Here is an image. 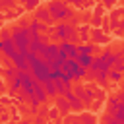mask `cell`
<instances>
[{"label": "cell", "mask_w": 124, "mask_h": 124, "mask_svg": "<svg viewBox=\"0 0 124 124\" xmlns=\"http://www.w3.org/2000/svg\"><path fill=\"white\" fill-rule=\"evenodd\" d=\"M58 46L68 54V58H76V56H78V43H72V41H60Z\"/></svg>", "instance_id": "8fae6325"}, {"label": "cell", "mask_w": 124, "mask_h": 124, "mask_svg": "<svg viewBox=\"0 0 124 124\" xmlns=\"http://www.w3.org/2000/svg\"><path fill=\"white\" fill-rule=\"evenodd\" d=\"M89 31H91V25H87V23L79 25V27H78V37H79V41H87V39H89Z\"/></svg>", "instance_id": "d6986e66"}, {"label": "cell", "mask_w": 124, "mask_h": 124, "mask_svg": "<svg viewBox=\"0 0 124 124\" xmlns=\"http://www.w3.org/2000/svg\"><path fill=\"white\" fill-rule=\"evenodd\" d=\"M27 27H14L12 29V41H14L16 48H17V52H23V50L29 48V33H27Z\"/></svg>", "instance_id": "277c9868"}, {"label": "cell", "mask_w": 124, "mask_h": 124, "mask_svg": "<svg viewBox=\"0 0 124 124\" xmlns=\"http://www.w3.org/2000/svg\"><path fill=\"white\" fill-rule=\"evenodd\" d=\"M16 8V0H0V10H12Z\"/></svg>", "instance_id": "4316f807"}, {"label": "cell", "mask_w": 124, "mask_h": 124, "mask_svg": "<svg viewBox=\"0 0 124 124\" xmlns=\"http://www.w3.org/2000/svg\"><path fill=\"white\" fill-rule=\"evenodd\" d=\"M78 122H87V124H91V122H95V116H91V114H81V116H78Z\"/></svg>", "instance_id": "f1b7e54d"}, {"label": "cell", "mask_w": 124, "mask_h": 124, "mask_svg": "<svg viewBox=\"0 0 124 124\" xmlns=\"http://www.w3.org/2000/svg\"><path fill=\"white\" fill-rule=\"evenodd\" d=\"M12 64L17 68V70H21V72H31V64L25 60V56H23V52H17L14 58H12Z\"/></svg>", "instance_id": "30bf717a"}, {"label": "cell", "mask_w": 124, "mask_h": 124, "mask_svg": "<svg viewBox=\"0 0 124 124\" xmlns=\"http://www.w3.org/2000/svg\"><path fill=\"white\" fill-rule=\"evenodd\" d=\"M124 14V8H118V10H114L112 14H110V31L112 29H116V25H118V21H120V16Z\"/></svg>", "instance_id": "9a60e30c"}, {"label": "cell", "mask_w": 124, "mask_h": 124, "mask_svg": "<svg viewBox=\"0 0 124 124\" xmlns=\"http://www.w3.org/2000/svg\"><path fill=\"white\" fill-rule=\"evenodd\" d=\"M89 39L93 41V45H105V43H108V37L103 35V29H101V27H91Z\"/></svg>", "instance_id": "9c48e42d"}, {"label": "cell", "mask_w": 124, "mask_h": 124, "mask_svg": "<svg viewBox=\"0 0 124 124\" xmlns=\"http://www.w3.org/2000/svg\"><path fill=\"white\" fill-rule=\"evenodd\" d=\"M112 114H114V118H116V122H118V124H124V105H120Z\"/></svg>", "instance_id": "d4e9b609"}, {"label": "cell", "mask_w": 124, "mask_h": 124, "mask_svg": "<svg viewBox=\"0 0 124 124\" xmlns=\"http://www.w3.org/2000/svg\"><path fill=\"white\" fill-rule=\"evenodd\" d=\"M122 4H124V0H122Z\"/></svg>", "instance_id": "74e56055"}, {"label": "cell", "mask_w": 124, "mask_h": 124, "mask_svg": "<svg viewBox=\"0 0 124 124\" xmlns=\"http://www.w3.org/2000/svg\"><path fill=\"white\" fill-rule=\"evenodd\" d=\"M2 76H4V78H6L8 81H12V79H16V78L19 76V70H17V68H16V66H14L12 62H10V66L2 70Z\"/></svg>", "instance_id": "5bb4252c"}, {"label": "cell", "mask_w": 124, "mask_h": 124, "mask_svg": "<svg viewBox=\"0 0 124 124\" xmlns=\"http://www.w3.org/2000/svg\"><path fill=\"white\" fill-rule=\"evenodd\" d=\"M0 54H2V50H0Z\"/></svg>", "instance_id": "f35d334b"}, {"label": "cell", "mask_w": 124, "mask_h": 124, "mask_svg": "<svg viewBox=\"0 0 124 124\" xmlns=\"http://www.w3.org/2000/svg\"><path fill=\"white\" fill-rule=\"evenodd\" d=\"M52 39H58V41H72V43H79V37H78V27L70 21H58L56 25L48 27Z\"/></svg>", "instance_id": "6da1fadb"}, {"label": "cell", "mask_w": 124, "mask_h": 124, "mask_svg": "<svg viewBox=\"0 0 124 124\" xmlns=\"http://www.w3.org/2000/svg\"><path fill=\"white\" fill-rule=\"evenodd\" d=\"M60 70L62 72H66L70 78H72V81H79V79H83V78H87V68H83L76 58H66L62 64H60Z\"/></svg>", "instance_id": "3957f363"}, {"label": "cell", "mask_w": 124, "mask_h": 124, "mask_svg": "<svg viewBox=\"0 0 124 124\" xmlns=\"http://www.w3.org/2000/svg\"><path fill=\"white\" fill-rule=\"evenodd\" d=\"M33 95H35V99L39 101V105L46 103V99H48V95H46V91H45L43 81H39V79H35V78H33Z\"/></svg>", "instance_id": "8992f818"}, {"label": "cell", "mask_w": 124, "mask_h": 124, "mask_svg": "<svg viewBox=\"0 0 124 124\" xmlns=\"http://www.w3.org/2000/svg\"><path fill=\"white\" fill-rule=\"evenodd\" d=\"M31 76H33L35 79H39V81H45V79L50 78V66L39 56V58L31 64Z\"/></svg>", "instance_id": "5b68a950"}, {"label": "cell", "mask_w": 124, "mask_h": 124, "mask_svg": "<svg viewBox=\"0 0 124 124\" xmlns=\"http://www.w3.org/2000/svg\"><path fill=\"white\" fill-rule=\"evenodd\" d=\"M19 89H21V78L17 76L16 79H12V81H10V89H8V93H10V95H17V91H19Z\"/></svg>", "instance_id": "44dd1931"}, {"label": "cell", "mask_w": 124, "mask_h": 124, "mask_svg": "<svg viewBox=\"0 0 124 124\" xmlns=\"http://www.w3.org/2000/svg\"><path fill=\"white\" fill-rule=\"evenodd\" d=\"M103 12H105V6H103V4L95 6V16H103Z\"/></svg>", "instance_id": "d6a6232c"}, {"label": "cell", "mask_w": 124, "mask_h": 124, "mask_svg": "<svg viewBox=\"0 0 124 124\" xmlns=\"http://www.w3.org/2000/svg\"><path fill=\"white\" fill-rule=\"evenodd\" d=\"M122 91H124V83H122Z\"/></svg>", "instance_id": "8d00e7d4"}, {"label": "cell", "mask_w": 124, "mask_h": 124, "mask_svg": "<svg viewBox=\"0 0 124 124\" xmlns=\"http://www.w3.org/2000/svg\"><path fill=\"white\" fill-rule=\"evenodd\" d=\"M52 81H54V85H56L58 95H66V93L72 91V87H74L72 81H64V79H52Z\"/></svg>", "instance_id": "4fadbf2b"}, {"label": "cell", "mask_w": 124, "mask_h": 124, "mask_svg": "<svg viewBox=\"0 0 124 124\" xmlns=\"http://www.w3.org/2000/svg\"><path fill=\"white\" fill-rule=\"evenodd\" d=\"M124 33V17L118 21V25H116V35H122Z\"/></svg>", "instance_id": "1f68e13d"}, {"label": "cell", "mask_w": 124, "mask_h": 124, "mask_svg": "<svg viewBox=\"0 0 124 124\" xmlns=\"http://www.w3.org/2000/svg\"><path fill=\"white\" fill-rule=\"evenodd\" d=\"M66 99H68V103H70V108L72 110H76V112H79V110H83L85 108V105H83V101L74 93V91H68L66 95H64Z\"/></svg>", "instance_id": "ba28073f"}, {"label": "cell", "mask_w": 124, "mask_h": 124, "mask_svg": "<svg viewBox=\"0 0 124 124\" xmlns=\"http://www.w3.org/2000/svg\"><path fill=\"white\" fill-rule=\"evenodd\" d=\"M122 76H124V74H122V72H118L116 68H110V70H108V74H107V78H108L110 81H120V79H122Z\"/></svg>", "instance_id": "cb8c5ba5"}, {"label": "cell", "mask_w": 124, "mask_h": 124, "mask_svg": "<svg viewBox=\"0 0 124 124\" xmlns=\"http://www.w3.org/2000/svg\"><path fill=\"white\" fill-rule=\"evenodd\" d=\"M114 68H116L118 72H122V74H124V50L114 52Z\"/></svg>", "instance_id": "e0dca14e"}, {"label": "cell", "mask_w": 124, "mask_h": 124, "mask_svg": "<svg viewBox=\"0 0 124 124\" xmlns=\"http://www.w3.org/2000/svg\"><path fill=\"white\" fill-rule=\"evenodd\" d=\"M66 58H68V54H66V52H64V50H62V48L58 46V54H56V60H58V62L62 64V62H64Z\"/></svg>", "instance_id": "4dcf8cb0"}, {"label": "cell", "mask_w": 124, "mask_h": 124, "mask_svg": "<svg viewBox=\"0 0 124 124\" xmlns=\"http://www.w3.org/2000/svg\"><path fill=\"white\" fill-rule=\"evenodd\" d=\"M29 27L33 29V31H39V33H45L46 29H48V25L46 23H43V21H39V19H31V23H29Z\"/></svg>", "instance_id": "ac0fdd59"}, {"label": "cell", "mask_w": 124, "mask_h": 124, "mask_svg": "<svg viewBox=\"0 0 124 124\" xmlns=\"http://www.w3.org/2000/svg\"><path fill=\"white\" fill-rule=\"evenodd\" d=\"M54 99H56V108H58V112H60L62 116H66L68 112H72V108H70V103H68V99H66L64 95H56Z\"/></svg>", "instance_id": "7c38bea8"}, {"label": "cell", "mask_w": 124, "mask_h": 124, "mask_svg": "<svg viewBox=\"0 0 124 124\" xmlns=\"http://www.w3.org/2000/svg\"><path fill=\"white\" fill-rule=\"evenodd\" d=\"M68 4L76 8H83V6H91V0H68Z\"/></svg>", "instance_id": "484cf974"}, {"label": "cell", "mask_w": 124, "mask_h": 124, "mask_svg": "<svg viewBox=\"0 0 124 124\" xmlns=\"http://www.w3.org/2000/svg\"><path fill=\"white\" fill-rule=\"evenodd\" d=\"M35 19H39V21H43V23H46L48 27H52L54 25V19H52V16H50V12H48V8H35V16H33Z\"/></svg>", "instance_id": "52a82bcc"}, {"label": "cell", "mask_w": 124, "mask_h": 124, "mask_svg": "<svg viewBox=\"0 0 124 124\" xmlns=\"http://www.w3.org/2000/svg\"><path fill=\"white\" fill-rule=\"evenodd\" d=\"M93 50H95L93 45H89V43H78V54L79 52L81 54H93Z\"/></svg>", "instance_id": "603a6c76"}, {"label": "cell", "mask_w": 124, "mask_h": 124, "mask_svg": "<svg viewBox=\"0 0 124 124\" xmlns=\"http://www.w3.org/2000/svg\"><path fill=\"white\" fill-rule=\"evenodd\" d=\"M101 25H103V16H93L91 27H101Z\"/></svg>", "instance_id": "f546056e"}, {"label": "cell", "mask_w": 124, "mask_h": 124, "mask_svg": "<svg viewBox=\"0 0 124 124\" xmlns=\"http://www.w3.org/2000/svg\"><path fill=\"white\" fill-rule=\"evenodd\" d=\"M120 105H122V103H120L118 95H116V97H108V101H107V108H108V112H110V114H112Z\"/></svg>", "instance_id": "7402d4cb"}, {"label": "cell", "mask_w": 124, "mask_h": 124, "mask_svg": "<svg viewBox=\"0 0 124 124\" xmlns=\"http://www.w3.org/2000/svg\"><path fill=\"white\" fill-rule=\"evenodd\" d=\"M76 60H78L83 68H89V66H91V62H93V54H81V52H79V54L76 56Z\"/></svg>", "instance_id": "ffe728a7"}, {"label": "cell", "mask_w": 124, "mask_h": 124, "mask_svg": "<svg viewBox=\"0 0 124 124\" xmlns=\"http://www.w3.org/2000/svg\"><path fill=\"white\" fill-rule=\"evenodd\" d=\"M43 85H45V91H46V95L48 97H56L58 95V91H56V85H54V81L48 78V79H45L43 81Z\"/></svg>", "instance_id": "2e32d148"}, {"label": "cell", "mask_w": 124, "mask_h": 124, "mask_svg": "<svg viewBox=\"0 0 124 124\" xmlns=\"http://www.w3.org/2000/svg\"><path fill=\"white\" fill-rule=\"evenodd\" d=\"M0 87H2V79H0Z\"/></svg>", "instance_id": "d590c367"}, {"label": "cell", "mask_w": 124, "mask_h": 124, "mask_svg": "<svg viewBox=\"0 0 124 124\" xmlns=\"http://www.w3.org/2000/svg\"><path fill=\"white\" fill-rule=\"evenodd\" d=\"M21 2H23V6H25L27 10H35V8L39 6L41 0H21Z\"/></svg>", "instance_id": "83f0119b"}, {"label": "cell", "mask_w": 124, "mask_h": 124, "mask_svg": "<svg viewBox=\"0 0 124 124\" xmlns=\"http://www.w3.org/2000/svg\"><path fill=\"white\" fill-rule=\"evenodd\" d=\"M114 4H116V0H103V6L105 8H112Z\"/></svg>", "instance_id": "e575fe53"}, {"label": "cell", "mask_w": 124, "mask_h": 124, "mask_svg": "<svg viewBox=\"0 0 124 124\" xmlns=\"http://www.w3.org/2000/svg\"><path fill=\"white\" fill-rule=\"evenodd\" d=\"M46 116H48V118H56V116H58V108H56V107H54V108H50Z\"/></svg>", "instance_id": "836d02e7"}, {"label": "cell", "mask_w": 124, "mask_h": 124, "mask_svg": "<svg viewBox=\"0 0 124 124\" xmlns=\"http://www.w3.org/2000/svg\"><path fill=\"white\" fill-rule=\"evenodd\" d=\"M48 12L54 19V23L58 21H70L74 17V10L68 6V2H62V0H50L48 2Z\"/></svg>", "instance_id": "7a4b0ae2"}]
</instances>
